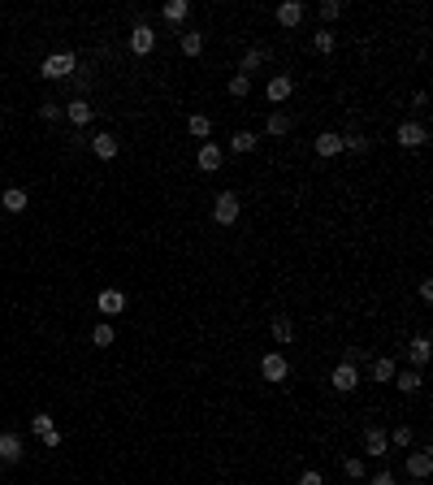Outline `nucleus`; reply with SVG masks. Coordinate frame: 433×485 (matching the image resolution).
Returning a JSON list of instances; mask_svg holds the SVG:
<instances>
[{
    "instance_id": "obj_40",
    "label": "nucleus",
    "mask_w": 433,
    "mask_h": 485,
    "mask_svg": "<svg viewBox=\"0 0 433 485\" xmlns=\"http://www.w3.org/2000/svg\"><path fill=\"white\" fill-rule=\"evenodd\" d=\"M421 299H425V303H433V282H429V278L421 282Z\"/></svg>"
},
{
    "instance_id": "obj_25",
    "label": "nucleus",
    "mask_w": 433,
    "mask_h": 485,
    "mask_svg": "<svg viewBox=\"0 0 433 485\" xmlns=\"http://www.w3.org/2000/svg\"><path fill=\"white\" fill-rule=\"evenodd\" d=\"M269 334H273V343H291V338H295L291 316H273V321H269Z\"/></svg>"
},
{
    "instance_id": "obj_38",
    "label": "nucleus",
    "mask_w": 433,
    "mask_h": 485,
    "mask_svg": "<svg viewBox=\"0 0 433 485\" xmlns=\"http://www.w3.org/2000/svg\"><path fill=\"white\" fill-rule=\"evenodd\" d=\"M39 442H44L48 450H57V446H61V429H48V433H44V438H39Z\"/></svg>"
},
{
    "instance_id": "obj_27",
    "label": "nucleus",
    "mask_w": 433,
    "mask_h": 485,
    "mask_svg": "<svg viewBox=\"0 0 433 485\" xmlns=\"http://www.w3.org/2000/svg\"><path fill=\"white\" fill-rule=\"evenodd\" d=\"M182 57H200L204 53V35H200V30H182Z\"/></svg>"
},
{
    "instance_id": "obj_10",
    "label": "nucleus",
    "mask_w": 433,
    "mask_h": 485,
    "mask_svg": "<svg viewBox=\"0 0 433 485\" xmlns=\"http://www.w3.org/2000/svg\"><path fill=\"white\" fill-rule=\"evenodd\" d=\"M429 473H433V455H429V446L412 450V455H407V477H412V481H425Z\"/></svg>"
},
{
    "instance_id": "obj_19",
    "label": "nucleus",
    "mask_w": 433,
    "mask_h": 485,
    "mask_svg": "<svg viewBox=\"0 0 433 485\" xmlns=\"http://www.w3.org/2000/svg\"><path fill=\"white\" fill-rule=\"evenodd\" d=\"M95 308H100L104 316H117V312L126 308V295H122V290H100V299H95Z\"/></svg>"
},
{
    "instance_id": "obj_15",
    "label": "nucleus",
    "mask_w": 433,
    "mask_h": 485,
    "mask_svg": "<svg viewBox=\"0 0 433 485\" xmlns=\"http://www.w3.org/2000/svg\"><path fill=\"white\" fill-rule=\"evenodd\" d=\"M312 148H316V156H325V160H329V156H338V152H343V135H338V131H320Z\"/></svg>"
},
{
    "instance_id": "obj_28",
    "label": "nucleus",
    "mask_w": 433,
    "mask_h": 485,
    "mask_svg": "<svg viewBox=\"0 0 433 485\" xmlns=\"http://www.w3.org/2000/svg\"><path fill=\"white\" fill-rule=\"evenodd\" d=\"M312 48H316V53H334V48H338V35H334L329 26H320L312 35Z\"/></svg>"
},
{
    "instance_id": "obj_34",
    "label": "nucleus",
    "mask_w": 433,
    "mask_h": 485,
    "mask_svg": "<svg viewBox=\"0 0 433 485\" xmlns=\"http://www.w3.org/2000/svg\"><path fill=\"white\" fill-rule=\"evenodd\" d=\"M316 13H320V22H338L343 18V0H325Z\"/></svg>"
},
{
    "instance_id": "obj_37",
    "label": "nucleus",
    "mask_w": 433,
    "mask_h": 485,
    "mask_svg": "<svg viewBox=\"0 0 433 485\" xmlns=\"http://www.w3.org/2000/svg\"><path fill=\"white\" fill-rule=\"evenodd\" d=\"M39 117H44V122H57V117H61V104L44 100V104H39Z\"/></svg>"
},
{
    "instance_id": "obj_36",
    "label": "nucleus",
    "mask_w": 433,
    "mask_h": 485,
    "mask_svg": "<svg viewBox=\"0 0 433 485\" xmlns=\"http://www.w3.org/2000/svg\"><path fill=\"white\" fill-rule=\"evenodd\" d=\"M368 485H398V477L390 473V468H381V473H373V477H368Z\"/></svg>"
},
{
    "instance_id": "obj_11",
    "label": "nucleus",
    "mask_w": 433,
    "mask_h": 485,
    "mask_svg": "<svg viewBox=\"0 0 433 485\" xmlns=\"http://www.w3.org/2000/svg\"><path fill=\"white\" fill-rule=\"evenodd\" d=\"M390 386H394V390H403V394H416L425 386V377H421V368H394Z\"/></svg>"
},
{
    "instance_id": "obj_31",
    "label": "nucleus",
    "mask_w": 433,
    "mask_h": 485,
    "mask_svg": "<svg viewBox=\"0 0 433 485\" xmlns=\"http://www.w3.org/2000/svg\"><path fill=\"white\" fill-rule=\"evenodd\" d=\"M113 338H117V334H113V325H104V321L91 330V343H95V347H113Z\"/></svg>"
},
{
    "instance_id": "obj_9",
    "label": "nucleus",
    "mask_w": 433,
    "mask_h": 485,
    "mask_svg": "<svg viewBox=\"0 0 433 485\" xmlns=\"http://www.w3.org/2000/svg\"><path fill=\"white\" fill-rule=\"evenodd\" d=\"M264 61H269V48L256 44V48H247V53H243V61H238V70H234V74L251 78V74H260V70H264Z\"/></svg>"
},
{
    "instance_id": "obj_6",
    "label": "nucleus",
    "mask_w": 433,
    "mask_h": 485,
    "mask_svg": "<svg viewBox=\"0 0 433 485\" xmlns=\"http://www.w3.org/2000/svg\"><path fill=\"white\" fill-rule=\"evenodd\" d=\"M260 377H264V381H286V377H291V364H286V355L264 351V360H260Z\"/></svg>"
},
{
    "instance_id": "obj_3",
    "label": "nucleus",
    "mask_w": 433,
    "mask_h": 485,
    "mask_svg": "<svg viewBox=\"0 0 433 485\" xmlns=\"http://www.w3.org/2000/svg\"><path fill=\"white\" fill-rule=\"evenodd\" d=\"M394 143H398V148H407V152H416V148H425V143H429V131L421 122H403L394 131Z\"/></svg>"
},
{
    "instance_id": "obj_17",
    "label": "nucleus",
    "mask_w": 433,
    "mask_h": 485,
    "mask_svg": "<svg viewBox=\"0 0 433 485\" xmlns=\"http://www.w3.org/2000/svg\"><path fill=\"white\" fill-rule=\"evenodd\" d=\"M66 117H70L74 126H87V122L95 117V108H91V100H83V95H74V100L66 104Z\"/></svg>"
},
{
    "instance_id": "obj_7",
    "label": "nucleus",
    "mask_w": 433,
    "mask_h": 485,
    "mask_svg": "<svg viewBox=\"0 0 433 485\" xmlns=\"http://www.w3.org/2000/svg\"><path fill=\"white\" fill-rule=\"evenodd\" d=\"M152 48H156V30H152L148 22H135V26H131V53H135V57H148Z\"/></svg>"
},
{
    "instance_id": "obj_22",
    "label": "nucleus",
    "mask_w": 433,
    "mask_h": 485,
    "mask_svg": "<svg viewBox=\"0 0 433 485\" xmlns=\"http://www.w3.org/2000/svg\"><path fill=\"white\" fill-rule=\"evenodd\" d=\"M256 148H260V135H256V131H234V139H230V152H238V156H243V152H256Z\"/></svg>"
},
{
    "instance_id": "obj_18",
    "label": "nucleus",
    "mask_w": 433,
    "mask_h": 485,
    "mask_svg": "<svg viewBox=\"0 0 433 485\" xmlns=\"http://www.w3.org/2000/svg\"><path fill=\"white\" fill-rule=\"evenodd\" d=\"M291 126H295V117H291V113H269V117H264V135H273V139H282V135H291Z\"/></svg>"
},
{
    "instance_id": "obj_29",
    "label": "nucleus",
    "mask_w": 433,
    "mask_h": 485,
    "mask_svg": "<svg viewBox=\"0 0 433 485\" xmlns=\"http://www.w3.org/2000/svg\"><path fill=\"white\" fill-rule=\"evenodd\" d=\"M386 438H390V446H398V450H407V446L416 442V433H412V425H398L394 433H386Z\"/></svg>"
},
{
    "instance_id": "obj_8",
    "label": "nucleus",
    "mask_w": 433,
    "mask_h": 485,
    "mask_svg": "<svg viewBox=\"0 0 433 485\" xmlns=\"http://www.w3.org/2000/svg\"><path fill=\"white\" fill-rule=\"evenodd\" d=\"M295 95V78H286V74H273L269 78V87H264V100L269 104H286Z\"/></svg>"
},
{
    "instance_id": "obj_26",
    "label": "nucleus",
    "mask_w": 433,
    "mask_h": 485,
    "mask_svg": "<svg viewBox=\"0 0 433 485\" xmlns=\"http://www.w3.org/2000/svg\"><path fill=\"white\" fill-rule=\"evenodd\" d=\"M373 143H368V135H360V131H347L343 135V152H356V156H364Z\"/></svg>"
},
{
    "instance_id": "obj_23",
    "label": "nucleus",
    "mask_w": 433,
    "mask_h": 485,
    "mask_svg": "<svg viewBox=\"0 0 433 485\" xmlns=\"http://www.w3.org/2000/svg\"><path fill=\"white\" fill-rule=\"evenodd\" d=\"M186 13H191V5H186V0H165V5H160V18H165V22H173V26H178V22H186Z\"/></svg>"
},
{
    "instance_id": "obj_30",
    "label": "nucleus",
    "mask_w": 433,
    "mask_h": 485,
    "mask_svg": "<svg viewBox=\"0 0 433 485\" xmlns=\"http://www.w3.org/2000/svg\"><path fill=\"white\" fill-rule=\"evenodd\" d=\"M390 377H394V360L377 355V360H373V381H390Z\"/></svg>"
},
{
    "instance_id": "obj_24",
    "label": "nucleus",
    "mask_w": 433,
    "mask_h": 485,
    "mask_svg": "<svg viewBox=\"0 0 433 485\" xmlns=\"http://www.w3.org/2000/svg\"><path fill=\"white\" fill-rule=\"evenodd\" d=\"M0 208H5V213H26V191L22 187H9L5 196H0Z\"/></svg>"
},
{
    "instance_id": "obj_2",
    "label": "nucleus",
    "mask_w": 433,
    "mask_h": 485,
    "mask_svg": "<svg viewBox=\"0 0 433 485\" xmlns=\"http://www.w3.org/2000/svg\"><path fill=\"white\" fill-rule=\"evenodd\" d=\"M238 213H243V208H238V196H234V191H221V196L213 200V221H217V225H234Z\"/></svg>"
},
{
    "instance_id": "obj_1",
    "label": "nucleus",
    "mask_w": 433,
    "mask_h": 485,
    "mask_svg": "<svg viewBox=\"0 0 433 485\" xmlns=\"http://www.w3.org/2000/svg\"><path fill=\"white\" fill-rule=\"evenodd\" d=\"M74 70H78V57H74V53H52V57H44L39 78H48V83H61V78H74Z\"/></svg>"
},
{
    "instance_id": "obj_21",
    "label": "nucleus",
    "mask_w": 433,
    "mask_h": 485,
    "mask_svg": "<svg viewBox=\"0 0 433 485\" xmlns=\"http://www.w3.org/2000/svg\"><path fill=\"white\" fill-rule=\"evenodd\" d=\"M91 152H95V160H113L117 156V135H95Z\"/></svg>"
},
{
    "instance_id": "obj_41",
    "label": "nucleus",
    "mask_w": 433,
    "mask_h": 485,
    "mask_svg": "<svg viewBox=\"0 0 433 485\" xmlns=\"http://www.w3.org/2000/svg\"><path fill=\"white\" fill-rule=\"evenodd\" d=\"M0 473H5V464H0Z\"/></svg>"
},
{
    "instance_id": "obj_39",
    "label": "nucleus",
    "mask_w": 433,
    "mask_h": 485,
    "mask_svg": "<svg viewBox=\"0 0 433 485\" xmlns=\"http://www.w3.org/2000/svg\"><path fill=\"white\" fill-rule=\"evenodd\" d=\"M299 485H325V477H320V473H316V468H308V473H303V477H299Z\"/></svg>"
},
{
    "instance_id": "obj_13",
    "label": "nucleus",
    "mask_w": 433,
    "mask_h": 485,
    "mask_svg": "<svg viewBox=\"0 0 433 485\" xmlns=\"http://www.w3.org/2000/svg\"><path fill=\"white\" fill-rule=\"evenodd\" d=\"M221 165H226V152H221L213 139H208V143H200V169H204V173H217Z\"/></svg>"
},
{
    "instance_id": "obj_12",
    "label": "nucleus",
    "mask_w": 433,
    "mask_h": 485,
    "mask_svg": "<svg viewBox=\"0 0 433 485\" xmlns=\"http://www.w3.org/2000/svg\"><path fill=\"white\" fill-rule=\"evenodd\" d=\"M429 355H433L429 334H416L412 343H407V360H412V368H425V364H429Z\"/></svg>"
},
{
    "instance_id": "obj_32",
    "label": "nucleus",
    "mask_w": 433,
    "mask_h": 485,
    "mask_svg": "<svg viewBox=\"0 0 433 485\" xmlns=\"http://www.w3.org/2000/svg\"><path fill=\"white\" fill-rule=\"evenodd\" d=\"M230 95H234V100H247V95H251V78L234 74V78H230Z\"/></svg>"
},
{
    "instance_id": "obj_33",
    "label": "nucleus",
    "mask_w": 433,
    "mask_h": 485,
    "mask_svg": "<svg viewBox=\"0 0 433 485\" xmlns=\"http://www.w3.org/2000/svg\"><path fill=\"white\" fill-rule=\"evenodd\" d=\"M48 429H57V425H52V416H48V412H35V416H30V433H35V438H44Z\"/></svg>"
},
{
    "instance_id": "obj_4",
    "label": "nucleus",
    "mask_w": 433,
    "mask_h": 485,
    "mask_svg": "<svg viewBox=\"0 0 433 485\" xmlns=\"http://www.w3.org/2000/svg\"><path fill=\"white\" fill-rule=\"evenodd\" d=\"M329 386H334L338 394H351V390L360 386V368L347 364V360H338V364H334V373H329Z\"/></svg>"
},
{
    "instance_id": "obj_20",
    "label": "nucleus",
    "mask_w": 433,
    "mask_h": 485,
    "mask_svg": "<svg viewBox=\"0 0 433 485\" xmlns=\"http://www.w3.org/2000/svg\"><path fill=\"white\" fill-rule=\"evenodd\" d=\"M186 131H191V139L208 143V135H213V117H204V113H191V117H186Z\"/></svg>"
},
{
    "instance_id": "obj_5",
    "label": "nucleus",
    "mask_w": 433,
    "mask_h": 485,
    "mask_svg": "<svg viewBox=\"0 0 433 485\" xmlns=\"http://www.w3.org/2000/svg\"><path fill=\"white\" fill-rule=\"evenodd\" d=\"M22 455H26V442H22V433H13V429H5L0 433V464H22Z\"/></svg>"
},
{
    "instance_id": "obj_35",
    "label": "nucleus",
    "mask_w": 433,
    "mask_h": 485,
    "mask_svg": "<svg viewBox=\"0 0 433 485\" xmlns=\"http://www.w3.org/2000/svg\"><path fill=\"white\" fill-rule=\"evenodd\" d=\"M343 473H347L351 481H364V477H368V468H364V459H356V455H351V459L343 464Z\"/></svg>"
},
{
    "instance_id": "obj_16",
    "label": "nucleus",
    "mask_w": 433,
    "mask_h": 485,
    "mask_svg": "<svg viewBox=\"0 0 433 485\" xmlns=\"http://www.w3.org/2000/svg\"><path fill=\"white\" fill-rule=\"evenodd\" d=\"M303 13H308V9H303V5H299V0H286V5H278V26H286V30H295V26L303 22Z\"/></svg>"
},
{
    "instance_id": "obj_14",
    "label": "nucleus",
    "mask_w": 433,
    "mask_h": 485,
    "mask_svg": "<svg viewBox=\"0 0 433 485\" xmlns=\"http://www.w3.org/2000/svg\"><path fill=\"white\" fill-rule=\"evenodd\" d=\"M364 450H368V455H373V459H381V455H390V438H386V429H368L364 433Z\"/></svg>"
}]
</instances>
